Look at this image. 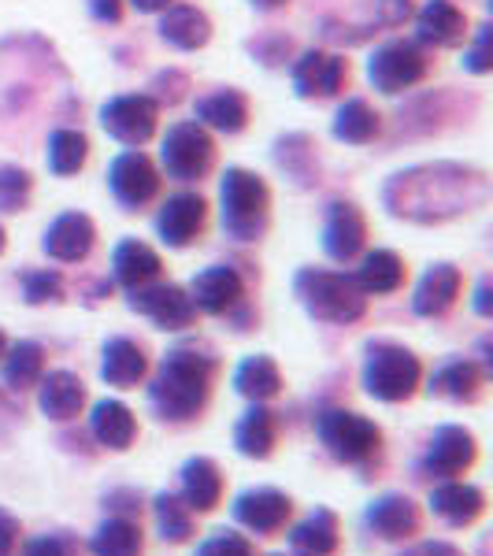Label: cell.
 I'll list each match as a JSON object with an SVG mask.
<instances>
[{"label": "cell", "mask_w": 493, "mask_h": 556, "mask_svg": "<svg viewBox=\"0 0 493 556\" xmlns=\"http://www.w3.org/2000/svg\"><path fill=\"white\" fill-rule=\"evenodd\" d=\"M490 197V178L479 167L468 164H450V160H438V164H419L408 172L393 175L382 190L387 208L397 219L408 223H445L456 219L464 212L482 208Z\"/></svg>", "instance_id": "obj_1"}, {"label": "cell", "mask_w": 493, "mask_h": 556, "mask_svg": "<svg viewBox=\"0 0 493 556\" xmlns=\"http://www.w3.org/2000/svg\"><path fill=\"white\" fill-rule=\"evenodd\" d=\"M215 382V361L197 349H172L160 361L156 379L149 386V401L167 424H190L204 412Z\"/></svg>", "instance_id": "obj_2"}, {"label": "cell", "mask_w": 493, "mask_h": 556, "mask_svg": "<svg viewBox=\"0 0 493 556\" xmlns=\"http://www.w3.org/2000/svg\"><path fill=\"white\" fill-rule=\"evenodd\" d=\"M298 301L304 304L312 319L334 323V327H349V323L364 319L367 293L356 286L353 275L345 271H323V267H304L293 278Z\"/></svg>", "instance_id": "obj_3"}, {"label": "cell", "mask_w": 493, "mask_h": 556, "mask_svg": "<svg viewBox=\"0 0 493 556\" xmlns=\"http://www.w3.org/2000/svg\"><path fill=\"white\" fill-rule=\"evenodd\" d=\"M223 227L238 241H260L271 223V190L267 182L245 167H227L219 182Z\"/></svg>", "instance_id": "obj_4"}, {"label": "cell", "mask_w": 493, "mask_h": 556, "mask_svg": "<svg viewBox=\"0 0 493 556\" xmlns=\"http://www.w3.org/2000/svg\"><path fill=\"white\" fill-rule=\"evenodd\" d=\"M361 379H364V390L371 393L375 401H382V405H401V401H408L412 393L419 390V382H424V364H419V356L405 345L371 342L364 356Z\"/></svg>", "instance_id": "obj_5"}, {"label": "cell", "mask_w": 493, "mask_h": 556, "mask_svg": "<svg viewBox=\"0 0 493 556\" xmlns=\"http://www.w3.org/2000/svg\"><path fill=\"white\" fill-rule=\"evenodd\" d=\"M316 434L323 450L334 456L338 464H367L382 450V430L361 412L349 408H327L316 416Z\"/></svg>", "instance_id": "obj_6"}, {"label": "cell", "mask_w": 493, "mask_h": 556, "mask_svg": "<svg viewBox=\"0 0 493 556\" xmlns=\"http://www.w3.org/2000/svg\"><path fill=\"white\" fill-rule=\"evenodd\" d=\"M160 164H164L167 178H175V182H201L215 164V141L208 127H201V123H175L164 134Z\"/></svg>", "instance_id": "obj_7"}, {"label": "cell", "mask_w": 493, "mask_h": 556, "mask_svg": "<svg viewBox=\"0 0 493 556\" xmlns=\"http://www.w3.org/2000/svg\"><path fill=\"white\" fill-rule=\"evenodd\" d=\"M424 75H427V52L419 49V41H405V38L387 41L367 60V78L387 97H397L405 89L419 86Z\"/></svg>", "instance_id": "obj_8"}, {"label": "cell", "mask_w": 493, "mask_h": 556, "mask_svg": "<svg viewBox=\"0 0 493 556\" xmlns=\"http://www.w3.org/2000/svg\"><path fill=\"white\" fill-rule=\"evenodd\" d=\"M160 123V104L149 93H127V97H112L101 108V127L108 130V138H115L127 149H141L146 141L156 134Z\"/></svg>", "instance_id": "obj_9"}, {"label": "cell", "mask_w": 493, "mask_h": 556, "mask_svg": "<svg viewBox=\"0 0 493 556\" xmlns=\"http://www.w3.org/2000/svg\"><path fill=\"white\" fill-rule=\"evenodd\" d=\"M130 308L138 312V316H149L160 330H186V327H193V319H197L190 293L172 282H149V286L130 290Z\"/></svg>", "instance_id": "obj_10"}, {"label": "cell", "mask_w": 493, "mask_h": 556, "mask_svg": "<svg viewBox=\"0 0 493 556\" xmlns=\"http://www.w3.org/2000/svg\"><path fill=\"white\" fill-rule=\"evenodd\" d=\"M475 456H479V445H475L471 430L464 427H438L434 438H430L424 460H419V471L427 475V479H456V475H464L475 464Z\"/></svg>", "instance_id": "obj_11"}, {"label": "cell", "mask_w": 493, "mask_h": 556, "mask_svg": "<svg viewBox=\"0 0 493 556\" xmlns=\"http://www.w3.org/2000/svg\"><path fill=\"white\" fill-rule=\"evenodd\" d=\"M108 186H112V193L119 204L141 208V204H149L152 197H156L160 172L141 149H127L112 160V167H108Z\"/></svg>", "instance_id": "obj_12"}, {"label": "cell", "mask_w": 493, "mask_h": 556, "mask_svg": "<svg viewBox=\"0 0 493 556\" xmlns=\"http://www.w3.org/2000/svg\"><path fill=\"white\" fill-rule=\"evenodd\" d=\"M230 516L253 534H279L293 516V501L275 486H253L238 493L235 505H230Z\"/></svg>", "instance_id": "obj_13"}, {"label": "cell", "mask_w": 493, "mask_h": 556, "mask_svg": "<svg viewBox=\"0 0 493 556\" xmlns=\"http://www.w3.org/2000/svg\"><path fill=\"white\" fill-rule=\"evenodd\" d=\"M364 527L382 542H408V538L419 534L424 516H419V505L408 493H382L367 505Z\"/></svg>", "instance_id": "obj_14"}, {"label": "cell", "mask_w": 493, "mask_h": 556, "mask_svg": "<svg viewBox=\"0 0 493 556\" xmlns=\"http://www.w3.org/2000/svg\"><path fill=\"white\" fill-rule=\"evenodd\" d=\"M349 78V64L334 52H323V49H312L293 64V89L304 101H323V97H334L342 93Z\"/></svg>", "instance_id": "obj_15"}, {"label": "cell", "mask_w": 493, "mask_h": 556, "mask_svg": "<svg viewBox=\"0 0 493 556\" xmlns=\"http://www.w3.org/2000/svg\"><path fill=\"white\" fill-rule=\"evenodd\" d=\"M190 301L204 316H230L241 301H245V282L235 267L215 264L208 271H201L190 286Z\"/></svg>", "instance_id": "obj_16"}, {"label": "cell", "mask_w": 493, "mask_h": 556, "mask_svg": "<svg viewBox=\"0 0 493 556\" xmlns=\"http://www.w3.org/2000/svg\"><path fill=\"white\" fill-rule=\"evenodd\" d=\"M204 219H208V204L201 193H175L156 215V235L164 238V245L186 249L204 230Z\"/></svg>", "instance_id": "obj_17"}, {"label": "cell", "mask_w": 493, "mask_h": 556, "mask_svg": "<svg viewBox=\"0 0 493 556\" xmlns=\"http://www.w3.org/2000/svg\"><path fill=\"white\" fill-rule=\"evenodd\" d=\"M364 241H367L364 212L356 208V204H349V201L330 204L327 227H323V249H327V256L338 260V264H349L353 256H361Z\"/></svg>", "instance_id": "obj_18"}, {"label": "cell", "mask_w": 493, "mask_h": 556, "mask_svg": "<svg viewBox=\"0 0 493 556\" xmlns=\"http://www.w3.org/2000/svg\"><path fill=\"white\" fill-rule=\"evenodd\" d=\"M97 241V227L93 219H89L86 212H64L52 219V227L45 230V253L52 260H60V264H78V260L89 256V249H93Z\"/></svg>", "instance_id": "obj_19"}, {"label": "cell", "mask_w": 493, "mask_h": 556, "mask_svg": "<svg viewBox=\"0 0 493 556\" xmlns=\"http://www.w3.org/2000/svg\"><path fill=\"white\" fill-rule=\"evenodd\" d=\"M430 513L450 527H471L475 519L486 513V493L471 482L445 479L442 486L430 490Z\"/></svg>", "instance_id": "obj_20"}, {"label": "cell", "mask_w": 493, "mask_h": 556, "mask_svg": "<svg viewBox=\"0 0 493 556\" xmlns=\"http://www.w3.org/2000/svg\"><path fill=\"white\" fill-rule=\"evenodd\" d=\"M460 286H464L460 267L434 264L424 278H419L416 293H412V312H416V316H424V319L445 316V312L456 304V298H460Z\"/></svg>", "instance_id": "obj_21"}, {"label": "cell", "mask_w": 493, "mask_h": 556, "mask_svg": "<svg viewBox=\"0 0 493 556\" xmlns=\"http://www.w3.org/2000/svg\"><path fill=\"white\" fill-rule=\"evenodd\" d=\"M86 405V386L75 371H49L38 382V408L52 424H67Z\"/></svg>", "instance_id": "obj_22"}, {"label": "cell", "mask_w": 493, "mask_h": 556, "mask_svg": "<svg viewBox=\"0 0 493 556\" xmlns=\"http://www.w3.org/2000/svg\"><path fill=\"white\" fill-rule=\"evenodd\" d=\"M182 505L190 513H212L215 505L223 501V471L212 456H190L182 464Z\"/></svg>", "instance_id": "obj_23"}, {"label": "cell", "mask_w": 493, "mask_h": 556, "mask_svg": "<svg viewBox=\"0 0 493 556\" xmlns=\"http://www.w3.org/2000/svg\"><path fill=\"white\" fill-rule=\"evenodd\" d=\"M342 545V527L330 508H312L290 531V556H334Z\"/></svg>", "instance_id": "obj_24"}, {"label": "cell", "mask_w": 493, "mask_h": 556, "mask_svg": "<svg viewBox=\"0 0 493 556\" xmlns=\"http://www.w3.org/2000/svg\"><path fill=\"white\" fill-rule=\"evenodd\" d=\"M146 375H149V356L138 342H130V338H112V342H104L101 379L108 386H115V390H134Z\"/></svg>", "instance_id": "obj_25"}, {"label": "cell", "mask_w": 493, "mask_h": 556, "mask_svg": "<svg viewBox=\"0 0 493 556\" xmlns=\"http://www.w3.org/2000/svg\"><path fill=\"white\" fill-rule=\"evenodd\" d=\"M416 30H419V41L450 49V45H460L468 38V20H464V12L453 0H427L416 12Z\"/></svg>", "instance_id": "obj_26"}, {"label": "cell", "mask_w": 493, "mask_h": 556, "mask_svg": "<svg viewBox=\"0 0 493 556\" xmlns=\"http://www.w3.org/2000/svg\"><path fill=\"white\" fill-rule=\"evenodd\" d=\"M160 38L182 52L204 49L212 38V20L193 4H172L160 15Z\"/></svg>", "instance_id": "obj_27"}, {"label": "cell", "mask_w": 493, "mask_h": 556, "mask_svg": "<svg viewBox=\"0 0 493 556\" xmlns=\"http://www.w3.org/2000/svg\"><path fill=\"white\" fill-rule=\"evenodd\" d=\"M160 253L152 245H146V241L138 238H127L115 245L112 253V275L119 286H127V290H138V286H149L160 278Z\"/></svg>", "instance_id": "obj_28"}, {"label": "cell", "mask_w": 493, "mask_h": 556, "mask_svg": "<svg viewBox=\"0 0 493 556\" xmlns=\"http://www.w3.org/2000/svg\"><path fill=\"white\" fill-rule=\"evenodd\" d=\"M353 278L367 298H387V293H397L405 286V260L393 249H371V253H364Z\"/></svg>", "instance_id": "obj_29"}, {"label": "cell", "mask_w": 493, "mask_h": 556, "mask_svg": "<svg viewBox=\"0 0 493 556\" xmlns=\"http://www.w3.org/2000/svg\"><path fill=\"white\" fill-rule=\"evenodd\" d=\"M275 442H279V419H275V412L267 405H253L238 419L235 445L241 456H249V460H267V456L275 453Z\"/></svg>", "instance_id": "obj_30"}, {"label": "cell", "mask_w": 493, "mask_h": 556, "mask_svg": "<svg viewBox=\"0 0 493 556\" xmlns=\"http://www.w3.org/2000/svg\"><path fill=\"white\" fill-rule=\"evenodd\" d=\"M89 430H93V438L104 450L123 453L138 438V419H134V412L123 401H97L93 416H89Z\"/></svg>", "instance_id": "obj_31"}, {"label": "cell", "mask_w": 493, "mask_h": 556, "mask_svg": "<svg viewBox=\"0 0 493 556\" xmlns=\"http://www.w3.org/2000/svg\"><path fill=\"white\" fill-rule=\"evenodd\" d=\"M430 393L456 405H471L482 393V367L475 361H445L430 375Z\"/></svg>", "instance_id": "obj_32"}, {"label": "cell", "mask_w": 493, "mask_h": 556, "mask_svg": "<svg viewBox=\"0 0 493 556\" xmlns=\"http://www.w3.org/2000/svg\"><path fill=\"white\" fill-rule=\"evenodd\" d=\"M197 123L219 134H241L249 123V97L238 89H219V93L197 101Z\"/></svg>", "instance_id": "obj_33"}, {"label": "cell", "mask_w": 493, "mask_h": 556, "mask_svg": "<svg viewBox=\"0 0 493 556\" xmlns=\"http://www.w3.org/2000/svg\"><path fill=\"white\" fill-rule=\"evenodd\" d=\"M235 390L241 393V397L253 401V405H264V401H271L275 393L282 390L279 364H275L271 356H264V353L245 356V361L238 364V371H235Z\"/></svg>", "instance_id": "obj_34"}, {"label": "cell", "mask_w": 493, "mask_h": 556, "mask_svg": "<svg viewBox=\"0 0 493 556\" xmlns=\"http://www.w3.org/2000/svg\"><path fill=\"white\" fill-rule=\"evenodd\" d=\"M146 549V534H141L138 519L112 516L89 538V553L93 556H141Z\"/></svg>", "instance_id": "obj_35"}, {"label": "cell", "mask_w": 493, "mask_h": 556, "mask_svg": "<svg viewBox=\"0 0 493 556\" xmlns=\"http://www.w3.org/2000/svg\"><path fill=\"white\" fill-rule=\"evenodd\" d=\"M0 371H4L8 390H30L45 375V349L38 342H15L0 356Z\"/></svg>", "instance_id": "obj_36"}, {"label": "cell", "mask_w": 493, "mask_h": 556, "mask_svg": "<svg viewBox=\"0 0 493 556\" xmlns=\"http://www.w3.org/2000/svg\"><path fill=\"white\" fill-rule=\"evenodd\" d=\"M379 112L364 101V97H349L334 115V138L345 146H367V141L379 138Z\"/></svg>", "instance_id": "obj_37"}, {"label": "cell", "mask_w": 493, "mask_h": 556, "mask_svg": "<svg viewBox=\"0 0 493 556\" xmlns=\"http://www.w3.org/2000/svg\"><path fill=\"white\" fill-rule=\"evenodd\" d=\"M152 516H156V531H160L164 542H172V545L190 542L193 513L182 505V497H178V493H172V490L156 493V497H152Z\"/></svg>", "instance_id": "obj_38"}, {"label": "cell", "mask_w": 493, "mask_h": 556, "mask_svg": "<svg viewBox=\"0 0 493 556\" xmlns=\"http://www.w3.org/2000/svg\"><path fill=\"white\" fill-rule=\"evenodd\" d=\"M89 160V141L86 134L78 130H52L49 138V172L67 178V175H78Z\"/></svg>", "instance_id": "obj_39"}, {"label": "cell", "mask_w": 493, "mask_h": 556, "mask_svg": "<svg viewBox=\"0 0 493 556\" xmlns=\"http://www.w3.org/2000/svg\"><path fill=\"white\" fill-rule=\"evenodd\" d=\"M26 304H56L64 301V275L60 271H23Z\"/></svg>", "instance_id": "obj_40"}, {"label": "cell", "mask_w": 493, "mask_h": 556, "mask_svg": "<svg viewBox=\"0 0 493 556\" xmlns=\"http://www.w3.org/2000/svg\"><path fill=\"white\" fill-rule=\"evenodd\" d=\"M193 556H256V549H253V542L238 531H212L197 545Z\"/></svg>", "instance_id": "obj_41"}, {"label": "cell", "mask_w": 493, "mask_h": 556, "mask_svg": "<svg viewBox=\"0 0 493 556\" xmlns=\"http://www.w3.org/2000/svg\"><path fill=\"white\" fill-rule=\"evenodd\" d=\"M30 197V175L20 167H0V208L4 212H20Z\"/></svg>", "instance_id": "obj_42"}, {"label": "cell", "mask_w": 493, "mask_h": 556, "mask_svg": "<svg viewBox=\"0 0 493 556\" xmlns=\"http://www.w3.org/2000/svg\"><path fill=\"white\" fill-rule=\"evenodd\" d=\"M26 556H83V545H78L75 534L52 531V534L30 538V542H26Z\"/></svg>", "instance_id": "obj_43"}, {"label": "cell", "mask_w": 493, "mask_h": 556, "mask_svg": "<svg viewBox=\"0 0 493 556\" xmlns=\"http://www.w3.org/2000/svg\"><path fill=\"white\" fill-rule=\"evenodd\" d=\"M464 67L475 71V75H486L493 67L490 64V26H479V41L471 45V52L464 56Z\"/></svg>", "instance_id": "obj_44"}, {"label": "cell", "mask_w": 493, "mask_h": 556, "mask_svg": "<svg viewBox=\"0 0 493 556\" xmlns=\"http://www.w3.org/2000/svg\"><path fill=\"white\" fill-rule=\"evenodd\" d=\"M104 505H112V508H115V516L134 519V516L141 513V493H134V490H115V493H108Z\"/></svg>", "instance_id": "obj_45"}, {"label": "cell", "mask_w": 493, "mask_h": 556, "mask_svg": "<svg viewBox=\"0 0 493 556\" xmlns=\"http://www.w3.org/2000/svg\"><path fill=\"white\" fill-rule=\"evenodd\" d=\"M20 519H15L8 508H0V556H12L15 542H20Z\"/></svg>", "instance_id": "obj_46"}, {"label": "cell", "mask_w": 493, "mask_h": 556, "mask_svg": "<svg viewBox=\"0 0 493 556\" xmlns=\"http://www.w3.org/2000/svg\"><path fill=\"white\" fill-rule=\"evenodd\" d=\"M401 556H468V553L456 549L453 542H419V545H412V549H405Z\"/></svg>", "instance_id": "obj_47"}, {"label": "cell", "mask_w": 493, "mask_h": 556, "mask_svg": "<svg viewBox=\"0 0 493 556\" xmlns=\"http://www.w3.org/2000/svg\"><path fill=\"white\" fill-rule=\"evenodd\" d=\"M123 4H127V0H93V15L101 23H119L123 20Z\"/></svg>", "instance_id": "obj_48"}, {"label": "cell", "mask_w": 493, "mask_h": 556, "mask_svg": "<svg viewBox=\"0 0 493 556\" xmlns=\"http://www.w3.org/2000/svg\"><path fill=\"white\" fill-rule=\"evenodd\" d=\"M475 312H479V316H490V278H482L479 282V290H475Z\"/></svg>", "instance_id": "obj_49"}, {"label": "cell", "mask_w": 493, "mask_h": 556, "mask_svg": "<svg viewBox=\"0 0 493 556\" xmlns=\"http://www.w3.org/2000/svg\"><path fill=\"white\" fill-rule=\"evenodd\" d=\"M127 4H134V8H138V12L152 15V12H164V8H172L175 0H127Z\"/></svg>", "instance_id": "obj_50"}, {"label": "cell", "mask_w": 493, "mask_h": 556, "mask_svg": "<svg viewBox=\"0 0 493 556\" xmlns=\"http://www.w3.org/2000/svg\"><path fill=\"white\" fill-rule=\"evenodd\" d=\"M253 8H260V12H275V8H282L286 0H249Z\"/></svg>", "instance_id": "obj_51"}, {"label": "cell", "mask_w": 493, "mask_h": 556, "mask_svg": "<svg viewBox=\"0 0 493 556\" xmlns=\"http://www.w3.org/2000/svg\"><path fill=\"white\" fill-rule=\"evenodd\" d=\"M4 349H8V338H4V330H0V356H4Z\"/></svg>", "instance_id": "obj_52"}, {"label": "cell", "mask_w": 493, "mask_h": 556, "mask_svg": "<svg viewBox=\"0 0 493 556\" xmlns=\"http://www.w3.org/2000/svg\"><path fill=\"white\" fill-rule=\"evenodd\" d=\"M4 241H8V235H4V227H0V253H4Z\"/></svg>", "instance_id": "obj_53"}, {"label": "cell", "mask_w": 493, "mask_h": 556, "mask_svg": "<svg viewBox=\"0 0 493 556\" xmlns=\"http://www.w3.org/2000/svg\"><path fill=\"white\" fill-rule=\"evenodd\" d=\"M271 556H286V553H271Z\"/></svg>", "instance_id": "obj_54"}]
</instances>
